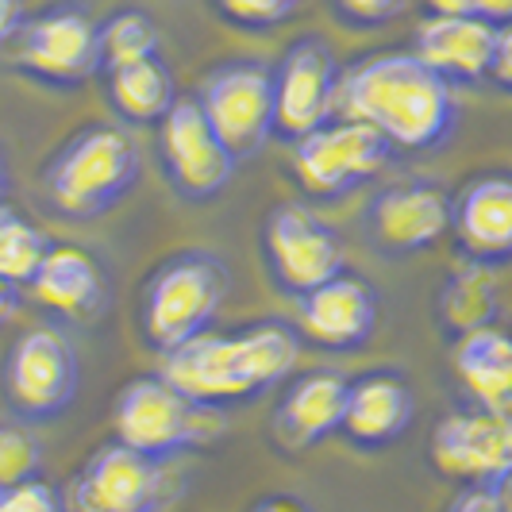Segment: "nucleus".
<instances>
[{
  "label": "nucleus",
  "instance_id": "obj_37",
  "mask_svg": "<svg viewBox=\"0 0 512 512\" xmlns=\"http://www.w3.org/2000/svg\"><path fill=\"white\" fill-rule=\"evenodd\" d=\"M16 308H20V293H16V285L0 282V328L16 316Z\"/></svg>",
  "mask_w": 512,
  "mask_h": 512
},
{
  "label": "nucleus",
  "instance_id": "obj_3",
  "mask_svg": "<svg viewBox=\"0 0 512 512\" xmlns=\"http://www.w3.org/2000/svg\"><path fill=\"white\" fill-rule=\"evenodd\" d=\"M139 181V151L116 124L74 131L43 166V189L66 220H97L120 205Z\"/></svg>",
  "mask_w": 512,
  "mask_h": 512
},
{
  "label": "nucleus",
  "instance_id": "obj_26",
  "mask_svg": "<svg viewBox=\"0 0 512 512\" xmlns=\"http://www.w3.org/2000/svg\"><path fill=\"white\" fill-rule=\"evenodd\" d=\"M47 247H51V239L43 235L35 220H27L24 212L0 201V282L16 285V289L27 285L35 266L47 255Z\"/></svg>",
  "mask_w": 512,
  "mask_h": 512
},
{
  "label": "nucleus",
  "instance_id": "obj_17",
  "mask_svg": "<svg viewBox=\"0 0 512 512\" xmlns=\"http://www.w3.org/2000/svg\"><path fill=\"white\" fill-rule=\"evenodd\" d=\"M416 420V393L397 370H370L347 382V409L339 432L359 451H382L405 436Z\"/></svg>",
  "mask_w": 512,
  "mask_h": 512
},
{
  "label": "nucleus",
  "instance_id": "obj_2",
  "mask_svg": "<svg viewBox=\"0 0 512 512\" xmlns=\"http://www.w3.org/2000/svg\"><path fill=\"white\" fill-rule=\"evenodd\" d=\"M301 335L282 320L247 324L239 332H201L162 355V378L208 409L255 401L282 385L297 366Z\"/></svg>",
  "mask_w": 512,
  "mask_h": 512
},
{
  "label": "nucleus",
  "instance_id": "obj_13",
  "mask_svg": "<svg viewBox=\"0 0 512 512\" xmlns=\"http://www.w3.org/2000/svg\"><path fill=\"white\" fill-rule=\"evenodd\" d=\"M432 466L451 482L497 486L512 474V424L505 412L462 409L432 432Z\"/></svg>",
  "mask_w": 512,
  "mask_h": 512
},
{
  "label": "nucleus",
  "instance_id": "obj_5",
  "mask_svg": "<svg viewBox=\"0 0 512 512\" xmlns=\"http://www.w3.org/2000/svg\"><path fill=\"white\" fill-rule=\"evenodd\" d=\"M112 428L116 443L166 462L224 436V409L197 405L162 374H143L120 389L112 405Z\"/></svg>",
  "mask_w": 512,
  "mask_h": 512
},
{
  "label": "nucleus",
  "instance_id": "obj_33",
  "mask_svg": "<svg viewBox=\"0 0 512 512\" xmlns=\"http://www.w3.org/2000/svg\"><path fill=\"white\" fill-rule=\"evenodd\" d=\"M20 24H24V0H0V51L12 43Z\"/></svg>",
  "mask_w": 512,
  "mask_h": 512
},
{
  "label": "nucleus",
  "instance_id": "obj_38",
  "mask_svg": "<svg viewBox=\"0 0 512 512\" xmlns=\"http://www.w3.org/2000/svg\"><path fill=\"white\" fill-rule=\"evenodd\" d=\"M4 189H8V166H4V154H0V201H4Z\"/></svg>",
  "mask_w": 512,
  "mask_h": 512
},
{
  "label": "nucleus",
  "instance_id": "obj_35",
  "mask_svg": "<svg viewBox=\"0 0 512 512\" xmlns=\"http://www.w3.org/2000/svg\"><path fill=\"white\" fill-rule=\"evenodd\" d=\"M474 16L486 24H509L512 0H474Z\"/></svg>",
  "mask_w": 512,
  "mask_h": 512
},
{
  "label": "nucleus",
  "instance_id": "obj_11",
  "mask_svg": "<svg viewBox=\"0 0 512 512\" xmlns=\"http://www.w3.org/2000/svg\"><path fill=\"white\" fill-rule=\"evenodd\" d=\"M266 270L289 297H301L343 270L339 231L308 205H274L262 224Z\"/></svg>",
  "mask_w": 512,
  "mask_h": 512
},
{
  "label": "nucleus",
  "instance_id": "obj_19",
  "mask_svg": "<svg viewBox=\"0 0 512 512\" xmlns=\"http://www.w3.org/2000/svg\"><path fill=\"white\" fill-rule=\"evenodd\" d=\"M347 382L351 378H343L332 366L285 378V393L274 409V432L282 436L285 447L305 451L339 432L347 409Z\"/></svg>",
  "mask_w": 512,
  "mask_h": 512
},
{
  "label": "nucleus",
  "instance_id": "obj_22",
  "mask_svg": "<svg viewBox=\"0 0 512 512\" xmlns=\"http://www.w3.org/2000/svg\"><path fill=\"white\" fill-rule=\"evenodd\" d=\"M455 374L470 389L478 409L505 412V416L512 412V343L497 324L459 335Z\"/></svg>",
  "mask_w": 512,
  "mask_h": 512
},
{
  "label": "nucleus",
  "instance_id": "obj_18",
  "mask_svg": "<svg viewBox=\"0 0 512 512\" xmlns=\"http://www.w3.org/2000/svg\"><path fill=\"white\" fill-rule=\"evenodd\" d=\"M455 243L470 262L501 270L512 255V181L505 174H478L451 201Z\"/></svg>",
  "mask_w": 512,
  "mask_h": 512
},
{
  "label": "nucleus",
  "instance_id": "obj_34",
  "mask_svg": "<svg viewBox=\"0 0 512 512\" xmlns=\"http://www.w3.org/2000/svg\"><path fill=\"white\" fill-rule=\"evenodd\" d=\"M251 512H312L305 497H293V493H274V497H262Z\"/></svg>",
  "mask_w": 512,
  "mask_h": 512
},
{
  "label": "nucleus",
  "instance_id": "obj_15",
  "mask_svg": "<svg viewBox=\"0 0 512 512\" xmlns=\"http://www.w3.org/2000/svg\"><path fill=\"white\" fill-rule=\"evenodd\" d=\"M378 328V289L362 274L339 270L297 297V335L320 351H359Z\"/></svg>",
  "mask_w": 512,
  "mask_h": 512
},
{
  "label": "nucleus",
  "instance_id": "obj_20",
  "mask_svg": "<svg viewBox=\"0 0 512 512\" xmlns=\"http://www.w3.org/2000/svg\"><path fill=\"white\" fill-rule=\"evenodd\" d=\"M31 297L66 320H93L108 301L104 266L89 251L70 243H51L31 274Z\"/></svg>",
  "mask_w": 512,
  "mask_h": 512
},
{
  "label": "nucleus",
  "instance_id": "obj_30",
  "mask_svg": "<svg viewBox=\"0 0 512 512\" xmlns=\"http://www.w3.org/2000/svg\"><path fill=\"white\" fill-rule=\"evenodd\" d=\"M332 4L335 16L351 27H382L409 8V0H332Z\"/></svg>",
  "mask_w": 512,
  "mask_h": 512
},
{
  "label": "nucleus",
  "instance_id": "obj_4",
  "mask_svg": "<svg viewBox=\"0 0 512 512\" xmlns=\"http://www.w3.org/2000/svg\"><path fill=\"white\" fill-rule=\"evenodd\" d=\"M228 297V266L212 251H178L162 258L139 293V335L166 355L208 332Z\"/></svg>",
  "mask_w": 512,
  "mask_h": 512
},
{
  "label": "nucleus",
  "instance_id": "obj_25",
  "mask_svg": "<svg viewBox=\"0 0 512 512\" xmlns=\"http://www.w3.org/2000/svg\"><path fill=\"white\" fill-rule=\"evenodd\" d=\"M97 47H101V70H116L128 62L154 58L162 47V31L143 8H120L97 24Z\"/></svg>",
  "mask_w": 512,
  "mask_h": 512
},
{
  "label": "nucleus",
  "instance_id": "obj_10",
  "mask_svg": "<svg viewBox=\"0 0 512 512\" xmlns=\"http://www.w3.org/2000/svg\"><path fill=\"white\" fill-rule=\"evenodd\" d=\"M154 128H158L154 147H158L162 174L178 197L212 201L228 189L231 174H235V158L224 151L216 131L208 128L197 97H174V104L166 108V116Z\"/></svg>",
  "mask_w": 512,
  "mask_h": 512
},
{
  "label": "nucleus",
  "instance_id": "obj_1",
  "mask_svg": "<svg viewBox=\"0 0 512 512\" xmlns=\"http://www.w3.org/2000/svg\"><path fill=\"white\" fill-rule=\"evenodd\" d=\"M335 116L374 128L393 151H432L455 131L459 104L412 51H382L339 70Z\"/></svg>",
  "mask_w": 512,
  "mask_h": 512
},
{
  "label": "nucleus",
  "instance_id": "obj_9",
  "mask_svg": "<svg viewBox=\"0 0 512 512\" xmlns=\"http://www.w3.org/2000/svg\"><path fill=\"white\" fill-rule=\"evenodd\" d=\"M74 343L58 328L24 332L4 359V401L20 420H54L70 409L77 393Z\"/></svg>",
  "mask_w": 512,
  "mask_h": 512
},
{
  "label": "nucleus",
  "instance_id": "obj_29",
  "mask_svg": "<svg viewBox=\"0 0 512 512\" xmlns=\"http://www.w3.org/2000/svg\"><path fill=\"white\" fill-rule=\"evenodd\" d=\"M0 512H66L62 493L51 482H20V486L0 489Z\"/></svg>",
  "mask_w": 512,
  "mask_h": 512
},
{
  "label": "nucleus",
  "instance_id": "obj_12",
  "mask_svg": "<svg viewBox=\"0 0 512 512\" xmlns=\"http://www.w3.org/2000/svg\"><path fill=\"white\" fill-rule=\"evenodd\" d=\"M274 77V135L297 143L308 131L324 128L335 116L339 62L320 35H301L289 43Z\"/></svg>",
  "mask_w": 512,
  "mask_h": 512
},
{
  "label": "nucleus",
  "instance_id": "obj_21",
  "mask_svg": "<svg viewBox=\"0 0 512 512\" xmlns=\"http://www.w3.org/2000/svg\"><path fill=\"white\" fill-rule=\"evenodd\" d=\"M497 27L478 16H428L416 27V58L436 70L443 81H482L489 70V54Z\"/></svg>",
  "mask_w": 512,
  "mask_h": 512
},
{
  "label": "nucleus",
  "instance_id": "obj_7",
  "mask_svg": "<svg viewBox=\"0 0 512 512\" xmlns=\"http://www.w3.org/2000/svg\"><path fill=\"white\" fill-rule=\"evenodd\" d=\"M393 158V147L359 120L332 116L324 128L293 143V178L316 201H339L370 185Z\"/></svg>",
  "mask_w": 512,
  "mask_h": 512
},
{
  "label": "nucleus",
  "instance_id": "obj_28",
  "mask_svg": "<svg viewBox=\"0 0 512 512\" xmlns=\"http://www.w3.org/2000/svg\"><path fill=\"white\" fill-rule=\"evenodd\" d=\"M305 0H216L220 16L243 31H270L282 27Z\"/></svg>",
  "mask_w": 512,
  "mask_h": 512
},
{
  "label": "nucleus",
  "instance_id": "obj_27",
  "mask_svg": "<svg viewBox=\"0 0 512 512\" xmlns=\"http://www.w3.org/2000/svg\"><path fill=\"white\" fill-rule=\"evenodd\" d=\"M43 451L24 424H0V489L39 478Z\"/></svg>",
  "mask_w": 512,
  "mask_h": 512
},
{
  "label": "nucleus",
  "instance_id": "obj_6",
  "mask_svg": "<svg viewBox=\"0 0 512 512\" xmlns=\"http://www.w3.org/2000/svg\"><path fill=\"white\" fill-rule=\"evenodd\" d=\"M8 47L16 70L58 89H77L101 70L97 20L77 0H62L35 16H24Z\"/></svg>",
  "mask_w": 512,
  "mask_h": 512
},
{
  "label": "nucleus",
  "instance_id": "obj_16",
  "mask_svg": "<svg viewBox=\"0 0 512 512\" xmlns=\"http://www.w3.org/2000/svg\"><path fill=\"white\" fill-rule=\"evenodd\" d=\"M451 228V197L432 181H401L366 208V231L382 255H420Z\"/></svg>",
  "mask_w": 512,
  "mask_h": 512
},
{
  "label": "nucleus",
  "instance_id": "obj_8",
  "mask_svg": "<svg viewBox=\"0 0 512 512\" xmlns=\"http://www.w3.org/2000/svg\"><path fill=\"white\" fill-rule=\"evenodd\" d=\"M197 104L235 162L258 154L274 135V77L262 62L235 58L216 66L205 77Z\"/></svg>",
  "mask_w": 512,
  "mask_h": 512
},
{
  "label": "nucleus",
  "instance_id": "obj_23",
  "mask_svg": "<svg viewBox=\"0 0 512 512\" xmlns=\"http://www.w3.org/2000/svg\"><path fill=\"white\" fill-rule=\"evenodd\" d=\"M439 324L447 328V335H470L478 328H493L497 324V312H501V282H497V270L493 266H462L455 270L443 289H439Z\"/></svg>",
  "mask_w": 512,
  "mask_h": 512
},
{
  "label": "nucleus",
  "instance_id": "obj_36",
  "mask_svg": "<svg viewBox=\"0 0 512 512\" xmlns=\"http://www.w3.org/2000/svg\"><path fill=\"white\" fill-rule=\"evenodd\" d=\"M432 16H474V0H424Z\"/></svg>",
  "mask_w": 512,
  "mask_h": 512
},
{
  "label": "nucleus",
  "instance_id": "obj_14",
  "mask_svg": "<svg viewBox=\"0 0 512 512\" xmlns=\"http://www.w3.org/2000/svg\"><path fill=\"white\" fill-rule=\"evenodd\" d=\"M74 512H158L170 501L162 459L108 443L77 474Z\"/></svg>",
  "mask_w": 512,
  "mask_h": 512
},
{
  "label": "nucleus",
  "instance_id": "obj_24",
  "mask_svg": "<svg viewBox=\"0 0 512 512\" xmlns=\"http://www.w3.org/2000/svg\"><path fill=\"white\" fill-rule=\"evenodd\" d=\"M104 74H108V101L128 124H158L178 97L174 74L158 54L143 58V62L104 70Z\"/></svg>",
  "mask_w": 512,
  "mask_h": 512
},
{
  "label": "nucleus",
  "instance_id": "obj_32",
  "mask_svg": "<svg viewBox=\"0 0 512 512\" xmlns=\"http://www.w3.org/2000/svg\"><path fill=\"white\" fill-rule=\"evenodd\" d=\"M486 81H493L497 89H512V27H497V39H493V54H489V70Z\"/></svg>",
  "mask_w": 512,
  "mask_h": 512
},
{
  "label": "nucleus",
  "instance_id": "obj_31",
  "mask_svg": "<svg viewBox=\"0 0 512 512\" xmlns=\"http://www.w3.org/2000/svg\"><path fill=\"white\" fill-rule=\"evenodd\" d=\"M447 512H509V482L497 486H466Z\"/></svg>",
  "mask_w": 512,
  "mask_h": 512
}]
</instances>
